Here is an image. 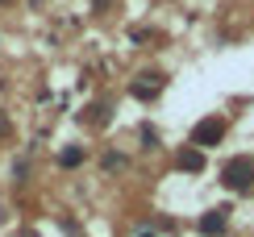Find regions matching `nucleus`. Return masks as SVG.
<instances>
[{"label": "nucleus", "mask_w": 254, "mask_h": 237, "mask_svg": "<svg viewBox=\"0 0 254 237\" xmlns=\"http://www.w3.org/2000/svg\"><path fill=\"white\" fill-rule=\"evenodd\" d=\"M221 183H225V187H234V191H246V187H254V158H250V154L229 158V163L221 167Z\"/></svg>", "instance_id": "obj_1"}, {"label": "nucleus", "mask_w": 254, "mask_h": 237, "mask_svg": "<svg viewBox=\"0 0 254 237\" xmlns=\"http://www.w3.org/2000/svg\"><path fill=\"white\" fill-rule=\"evenodd\" d=\"M225 142V121L221 117H208L192 129V146H221Z\"/></svg>", "instance_id": "obj_2"}, {"label": "nucleus", "mask_w": 254, "mask_h": 237, "mask_svg": "<svg viewBox=\"0 0 254 237\" xmlns=\"http://www.w3.org/2000/svg\"><path fill=\"white\" fill-rule=\"evenodd\" d=\"M225 225H229V208H208L204 217L196 221V229L204 233V237H221V233H225Z\"/></svg>", "instance_id": "obj_3"}, {"label": "nucleus", "mask_w": 254, "mask_h": 237, "mask_svg": "<svg viewBox=\"0 0 254 237\" xmlns=\"http://www.w3.org/2000/svg\"><path fill=\"white\" fill-rule=\"evenodd\" d=\"M129 92L137 96V100H154V96L163 92V75H158V71H146V75H137V83H133Z\"/></svg>", "instance_id": "obj_4"}, {"label": "nucleus", "mask_w": 254, "mask_h": 237, "mask_svg": "<svg viewBox=\"0 0 254 237\" xmlns=\"http://www.w3.org/2000/svg\"><path fill=\"white\" fill-rule=\"evenodd\" d=\"M175 163H179V171H192L196 175V171H204V154H200V150H179Z\"/></svg>", "instance_id": "obj_5"}, {"label": "nucleus", "mask_w": 254, "mask_h": 237, "mask_svg": "<svg viewBox=\"0 0 254 237\" xmlns=\"http://www.w3.org/2000/svg\"><path fill=\"white\" fill-rule=\"evenodd\" d=\"M79 163H83V150H79V146H67V150L59 154V167H67V171L79 167Z\"/></svg>", "instance_id": "obj_6"}, {"label": "nucleus", "mask_w": 254, "mask_h": 237, "mask_svg": "<svg viewBox=\"0 0 254 237\" xmlns=\"http://www.w3.org/2000/svg\"><path fill=\"white\" fill-rule=\"evenodd\" d=\"M125 167V154L121 150H109V154H104V171H121Z\"/></svg>", "instance_id": "obj_7"}, {"label": "nucleus", "mask_w": 254, "mask_h": 237, "mask_svg": "<svg viewBox=\"0 0 254 237\" xmlns=\"http://www.w3.org/2000/svg\"><path fill=\"white\" fill-rule=\"evenodd\" d=\"M142 146H146V150H154V146H158V133H154V125H142Z\"/></svg>", "instance_id": "obj_8"}, {"label": "nucleus", "mask_w": 254, "mask_h": 237, "mask_svg": "<svg viewBox=\"0 0 254 237\" xmlns=\"http://www.w3.org/2000/svg\"><path fill=\"white\" fill-rule=\"evenodd\" d=\"M83 121H96V125H104V104H92V109L83 113Z\"/></svg>", "instance_id": "obj_9"}, {"label": "nucleus", "mask_w": 254, "mask_h": 237, "mask_svg": "<svg viewBox=\"0 0 254 237\" xmlns=\"http://www.w3.org/2000/svg\"><path fill=\"white\" fill-rule=\"evenodd\" d=\"M154 233H158V229H154V225H146V229H137L133 237H154Z\"/></svg>", "instance_id": "obj_10"}, {"label": "nucleus", "mask_w": 254, "mask_h": 237, "mask_svg": "<svg viewBox=\"0 0 254 237\" xmlns=\"http://www.w3.org/2000/svg\"><path fill=\"white\" fill-rule=\"evenodd\" d=\"M0 137H8V121H4V117H0Z\"/></svg>", "instance_id": "obj_11"}, {"label": "nucleus", "mask_w": 254, "mask_h": 237, "mask_svg": "<svg viewBox=\"0 0 254 237\" xmlns=\"http://www.w3.org/2000/svg\"><path fill=\"white\" fill-rule=\"evenodd\" d=\"M21 237H38V233H34V229H29V233H21Z\"/></svg>", "instance_id": "obj_12"}]
</instances>
